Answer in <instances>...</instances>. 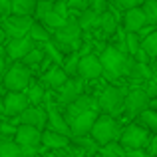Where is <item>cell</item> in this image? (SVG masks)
Listing matches in <instances>:
<instances>
[{"label":"cell","mask_w":157,"mask_h":157,"mask_svg":"<svg viewBox=\"0 0 157 157\" xmlns=\"http://www.w3.org/2000/svg\"><path fill=\"white\" fill-rule=\"evenodd\" d=\"M100 60L104 64V76L107 82H115L121 76H129L131 64H133V56L121 52L117 46H107L100 54Z\"/></svg>","instance_id":"obj_1"},{"label":"cell","mask_w":157,"mask_h":157,"mask_svg":"<svg viewBox=\"0 0 157 157\" xmlns=\"http://www.w3.org/2000/svg\"><path fill=\"white\" fill-rule=\"evenodd\" d=\"M90 135H92L100 145H107V143L117 141V139L121 137V127H119L117 119H115L113 115L104 113V115H100V117L96 119Z\"/></svg>","instance_id":"obj_2"},{"label":"cell","mask_w":157,"mask_h":157,"mask_svg":"<svg viewBox=\"0 0 157 157\" xmlns=\"http://www.w3.org/2000/svg\"><path fill=\"white\" fill-rule=\"evenodd\" d=\"M82 32H84V28L80 26L78 18H70L66 26L58 28V30L54 32V40H56V42L60 44L62 48H64V52H66V50L74 52V50H80Z\"/></svg>","instance_id":"obj_3"},{"label":"cell","mask_w":157,"mask_h":157,"mask_svg":"<svg viewBox=\"0 0 157 157\" xmlns=\"http://www.w3.org/2000/svg\"><path fill=\"white\" fill-rule=\"evenodd\" d=\"M4 88L8 92H26L28 86L32 84V72L26 64H20L16 62L14 66H10L4 76Z\"/></svg>","instance_id":"obj_4"},{"label":"cell","mask_w":157,"mask_h":157,"mask_svg":"<svg viewBox=\"0 0 157 157\" xmlns=\"http://www.w3.org/2000/svg\"><path fill=\"white\" fill-rule=\"evenodd\" d=\"M125 98L127 92L125 88H117V86H107L104 92L100 94V107L109 115H119L125 109Z\"/></svg>","instance_id":"obj_5"},{"label":"cell","mask_w":157,"mask_h":157,"mask_svg":"<svg viewBox=\"0 0 157 157\" xmlns=\"http://www.w3.org/2000/svg\"><path fill=\"white\" fill-rule=\"evenodd\" d=\"M151 137H149V129L143 125H127L125 129L121 131V137H119V143H121L125 149H143L145 145H149Z\"/></svg>","instance_id":"obj_6"},{"label":"cell","mask_w":157,"mask_h":157,"mask_svg":"<svg viewBox=\"0 0 157 157\" xmlns=\"http://www.w3.org/2000/svg\"><path fill=\"white\" fill-rule=\"evenodd\" d=\"M98 111L100 109H88V111H82V113H78V115L68 119L70 127H72V137H84V135L92 133L94 123L100 117Z\"/></svg>","instance_id":"obj_7"},{"label":"cell","mask_w":157,"mask_h":157,"mask_svg":"<svg viewBox=\"0 0 157 157\" xmlns=\"http://www.w3.org/2000/svg\"><path fill=\"white\" fill-rule=\"evenodd\" d=\"M32 24H34V18L32 16H16V14H10L8 18H4L2 22V28L6 32V36L10 38H22L30 32Z\"/></svg>","instance_id":"obj_8"},{"label":"cell","mask_w":157,"mask_h":157,"mask_svg":"<svg viewBox=\"0 0 157 157\" xmlns=\"http://www.w3.org/2000/svg\"><path fill=\"white\" fill-rule=\"evenodd\" d=\"M30 107V100H28L26 92H8L4 96L2 101V109L6 115H12V117H18L20 113Z\"/></svg>","instance_id":"obj_9"},{"label":"cell","mask_w":157,"mask_h":157,"mask_svg":"<svg viewBox=\"0 0 157 157\" xmlns=\"http://www.w3.org/2000/svg\"><path fill=\"white\" fill-rule=\"evenodd\" d=\"M84 96V78H70L60 90H58V101L62 105H70Z\"/></svg>","instance_id":"obj_10"},{"label":"cell","mask_w":157,"mask_h":157,"mask_svg":"<svg viewBox=\"0 0 157 157\" xmlns=\"http://www.w3.org/2000/svg\"><path fill=\"white\" fill-rule=\"evenodd\" d=\"M46 111H48V129L52 131H58V133H66L72 137V127H70L68 119L64 117V115L60 113V109H58V105L50 101V98L46 96Z\"/></svg>","instance_id":"obj_11"},{"label":"cell","mask_w":157,"mask_h":157,"mask_svg":"<svg viewBox=\"0 0 157 157\" xmlns=\"http://www.w3.org/2000/svg\"><path fill=\"white\" fill-rule=\"evenodd\" d=\"M34 48H36V40L26 34V36H22V38H12L10 42H8V46H6V52H8V56H10L12 60L22 62Z\"/></svg>","instance_id":"obj_12"},{"label":"cell","mask_w":157,"mask_h":157,"mask_svg":"<svg viewBox=\"0 0 157 157\" xmlns=\"http://www.w3.org/2000/svg\"><path fill=\"white\" fill-rule=\"evenodd\" d=\"M42 135H44V131L40 129V127L22 123V125H18V131H16L14 139H16V143L22 145V147H40Z\"/></svg>","instance_id":"obj_13"},{"label":"cell","mask_w":157,"mask_h":157,"mask_svg":"<svg viewBox=\"0 0 157 157\" xmlns=\"http://www.w3.org/2000/svg\"><path fill=\"white\" fill-rule=\"evenodd\" d=\"M149 107V96L145 94V90L141 88H135L127 92L125 98V111L129 115H139Z\"/></svg>","instance_id":"obj_14"},{"label":"cell","mask_w":157,"mask_h":157,"mask_svg":"<svg viewBox=\"0 0 157 157\" xmlns=\"http://www.w3.org/2000/svg\"><path fill=\"white\" fill-rule=\"evenodd\" d=\"M80 74L84 80H98L100 76H104V64H101L100 56L96 54H88V56H82L80 60Z\"/></svg>","instance_id":"obj_15"},{"label":"cell","mask_w":157,"mask_h":157,"mask_svg":"<svg viewBox=\"0 0 157 157\" xmlns=\"http://www.w3.org/2000/svg\"><path fill=\"white\" fill-rule=\"evenodd\" d=\"M14 123H18V125L26 123V125H36V127H40V129H44V127L48 125V111L42 109L40 105H30L24 113H20L18 117H16Z\"/></svg>","instance_id":"obj_16"},{"label":"cell","mask_w":157,"mask_h":157,"mask_svg":"<svg viewBox=\"0 0 157 157\" xmlns=\"http://www.w3.org/2000/svg\"><path fill=\"white\" fill-rule=\"evenodd\" d=\"M147 24H149V20H147L141 6L125 10V16H123V28H125V32H141Z\"/></svg>","instance_id":"obj_17"},{"label":"cell","mask_w":157,"mask_h":157,"mask_svg":"<svg viewBox=\"0 0 157 157\" xmlns=\"http://www.w3.org/2000/svg\"><path fill=\"white\" fill-rule=\"evenodd\" d=\"M68 80H70V76L66 74V70L62 68L60 64L50 66V70H48V72L44 74V78H42L44 84L50 86V88H56V90H60V88H62V86H64Z\"/></svg>","instance_id":"obj_18"},{"label":"cell","mask_w":157,"mask_h":157,"mask_svg":"<svg viewBox=\"0 0 157 157\" xmlns=\"http://www.w3.org/2000/svg\"><path fill=\"white\" fill-rule=\"evenodd\" d=\"M42 145L50 147V149H64L70 145V135L66 133H58V131L46 129L42 135Z\"/></svg>","instance_id":"obj_19"},{"label":"cell","mask_w":157,"mask_h":157,"mask_svg":"<svg viewBox=\"0 0 157 157\" xmlns=\"http://www.w3.org/2000/svg\"><path fill=\"white\" fill-rule=\"evenodd\" d=\"M38 0H12V14L16 16H34Z\"/></svg>","instance_id":"obj_20"},{"label":"cell","mask_w":157,"mask_h":157,"mask_svg":"<svg viewBox=\"0 0 157 157\" xmlns=\"http://www.w3.org/2000/svg\"><path fill=\"white\" fill-rule=\"evenodd\" d=\"M129 78H133V80H151L153 78V68H151L149 64H143V62H137L133 58V64H131V72H129Z\"/></svg>","instance_id":"obj_21"},{"label":"cell","mask_w":157,"mask_h":157,"mask_svg":"<svg viewBox=\"0 0 157 157\" xmlns=\"http://www.w3.org/2000/svg\"><path fill=\"white\" fill-rule=\"evenodd\" d=\"M100 28H101V32H104L105 36H113L115 32H117V16H115L113 12H109V10L101 12Z\"/></svg>","instance_id":"obj_22"},{"label":"cell","mask_w":157,"mask_h":157,"mask_svg":"<svg viewBox=\"0 0 157 157\" xmlns=\"http://www.w3.org/2000/svg\"><path fill=\"white\" fill-rule=\"evenodd\" d=\"M100 16L101 14L98 10L88 8V10L78 14V22H80V26L84 28V30H90V28H94V26H100Z\"/></svg>","instance_id":"obj_23"},{"label":"cell","mask_w":157,"mask_h":157,"mask_svg":"<svg viewBox=\"0 0 157 157\" xmlns=\"http://www.w3.org/2000/svg\"><path fill=\"white\" fill-rule=\"evenodd\" d=\"M26 96L30 100V105H40L44 100H46V92H44V86L38 84V82H32L26 90Z\"/></svg>","instance_id":"obj_24"},{"label":"cell","mask_w":157,"mask_h":157,"mask_svg":"<svg viewBox=\"0 0 157 157\" xmlns=\"http://www.w3.org/2000/svg\"><path fill=\"white\" fill-rule=\"evenodd\" d=\"M0 157H24L22 145H18L16 139L0 141Z\"/></svg>","instance_id":"obj_25"},{"label":"cell","mask_w":157,"mask_h":157,"mask_svg":"<svg viewBox=\"0 0 157 157\" xmlns=\"http://www.w3.org/2000/svg\"><path fill=\"white\" fill-rule=\"evenodd\" d=\"M80 60H82V54H80V50H74L72 54H70V58L64 62V66L62 68L66 70V74H68L70 78H76V76H80Z\"/></svg>","instance_id":"obj_26"},{"label":"cell","mask_w":157,"mask_h":157,"mask_svg":"<svg viewBox=\"0 0 157 157\" xmlns=\"http://www.w3.org/2000/svg\"><path fill=\"white\" fill-rule=\"evenodd\" d=\"M28 36H30V38H34L36 42H42V44H44V42H50V40H52L50 32H48V26H44L42 22H34V24H32Z\"/></svg>","instance_id":"obj_27"},{"label":"cell","mask_w":157,"mask_h":157,"mask_svg":"<svg viewBox=\"0 0 157 157\" xmlns=\"http://www.w3.org/2000/svg\"><path fill=\"white\" fill-rule=\"evenodd\" d=\"M139 123H141L143 127H147L149 131H155L157 133V111L151 109V107H147L143 113H139Z\"/></svg>","instance_id":"obj_28"},{"label":"cell","mask_w":157,"mask_h":157,"mask_svg":"<svg viewBox=\"0 0 157 157\" xmlns=\"http://www.w3.org/2000/svg\"><path fill=\"white\" fill-rule=\"evenodd\" d=\"M44 58H46V50H44V46L42 48H34V50L22 60V64H26L28 68H38V66L44 62Z\"/></svg>","instance_id":"obj_29"},{"label":"cell","mask_w":157,"mask_h":157,"mask_svg":"<svg viewBox=\"0 0 157 157\" xmlns=\"http://www.w3.org/2000/svg\"><path fill=\"white\" fill-rule=\"evenodd\" d=\"M100 155L101 157H125V147L117 141H111L107 145H101Z\"/></svg>","instance_id":"obj_30"},{"label":"cell","mask_w":157,"mask_h":157,"mask_svg":"<svg viewBox=\"0 0 157 157\" xmlns=\"http://www.w3.org/2000/svg\"><path fill=\"white\" fill-rule=\"evenodd\" d=\"M141 48V38L137 36V32H125V52L129 56H135Z\"/></svg>","instance_id":"obj_31"},{"label":"cell","mask_w":157,"mask_h":157,"mask_svg":"<svg viewBox=\"0 0 157 157\" xmlns=\"http://www.w3.org/2000/svg\"><path fill=\"white\" fill-rule=\"evenodd\" d=\"M74 141H76V145L80 147V149H84L86 153H90V155H94L98 151V145H100V143L96 141V139L92 137V135H90V137H74Z\"/></svg>","instance_id":"obj_32"},{"label":"cell","mask_w":157,"mask_h":157,"mask_svg":"<svg viewBox=\"0 0 157 157\" xmlns=\"http://www.w3.org/2000/svg\"><path fill=\"white\" fill-rule=\"evenodd\" d=\"M42 24H44V26H48V28H54V30H58V28H62V26H66V24H68V18H62L60 14H56V12L52 10L50 14L44 16Z\"/></svg>","instance_id":"obj_33"},{"label":"cell","mask_w":157,"mask_h":157,"mask_svg":"<svg viewBox=\"0 0 157 157\" xmlns=\"http://www.w3.org/2000/svg\"><path fill=\"white\" fill-rule=\"evenodd\" d=\"M141 46L145 48V52L155 60V58H157V30L151 32V34H147L145 38L141 40Z\"/></svg>","instance_id":"obj_34"},{"label":"cell","mask_w":157,"mask_h":157,"mask_svg":"<svg viewBox=\"0 0 157 157\" xmlns=\"http://www.w3.org/2000/svg\"><path fill=\"white\" fill-rule=\"evenodd\" d=\"M44 50H46V56L48 58H52L56 64H60V66H64V62H66V58H64V54H62L60 50H58V46L52 42H44Z\"/></svg>","instance_id":"obj_35"},{"label":"cell","mask_w":157,"mask_h":157,"mask_svg":"<svg viewBox=\"0 0 157 157\" xmlns=\"http://www.w3.org/2000/svg\"><path fill=\"white\" fill-rule=\"evenodd\" d=\"M54 4H56V2H52V0H38V6H36V14L34 16L42 22L44 16L50 14V12L54 10Z\"/></svg>","instance_id":"obj_36"},{"label":"cell","mask_w":157,"mask_h":157,"mask_svg":"<svg viewBox=\"0 0 157 157\" xmlns=\"http://www.w3.org/2000/svg\"><path fill=\"white\" fill-rule=\"evenodd\" d=\"M54 12L56 14H60L62 18H70V4H68V0H58L56 4H54Z\"/></svg>","instance_id":"obj_37"},{"label":"cell","mask_w":157,"mask_h":157,"mask_svg":"<svg viewBox=\"0 0 157 157\" xmlns=\"http://www.w3.org/2000/svg\"><path fill=\"white\" fill-rule=\"evenodd\" d=\"M143 2H145V0H115V4H117L121 10H131V8L143 6Z\"/></svg>","instance_id":"obj_38"},{"label":"cell","mask_w":157,"mask_h":157,"mask_svg":"<svg viewBox=\"0 0 157 157\" xmlns=\"http://www.w3.org/2000/svg\"><path fill=\"white\" fill-rule=\"evenodd\" d=\"M145 94L149 96V100H153V98H157V76H153L151 80L145 82Z\"/></svg>","instance_id":"obj_39"},{"label":"cell","mask_w":157,"mask_h":157,"mask_svg":"<svg viewBox=\"0 0 157 157\" xmlns=\"http://www.w3.org/2000/svg\"><path fill=\"white\" fill-rule=\"evenodd\" d=\"M84 153L86 151L84 149H68V147H64V149H58V153H56V157H84Z\"/></svg>","instance_id":"obj_40"},{"label":"cell","mask_w":157,"mask_h":157,"mask_svg":"<svg viewBox=\"0 0 157 157\" xmlns=\"http://www.w3.org/2000/svg\"><path fill=\"white\" fill-rule=\"evenodd\" d=\"M68 4H70V8H74V10H78V12H84V10H88V0H68Z\"/></svg>","instance_id":"obj_41"},{"label":"cell","mask_w":157,"mask_h":157,"mask_svg":"<svg viewBox=\"0 0 157 157\" xmlns=\"http://www.w3.org/2000/svg\"><path fill=\"white\" fill-rule=\"evenodd\" d=\"M125 157H151L149 151L143 149H125Z\"/></svg>","instance_id":"obj_42"},{"label":"cell","mask_w":157,"mask_h":157,"mask_svg":"<svg viewBox=\"0 0 157 157\" xmlns=\"http://www.w3.org/2000/svg\"><path fill=\"white\" fill-rule=\"evenodd\" d=\"M133 58H135V60H137V62H143V64H149V58H151V56H149V54L145 52V48L141 46V48H139V52L135 54Z\"/></svg>","instance_id":"obj_43"},{"label":"cell","mask_w":157,"mask_h":157,"mask_svg":"<svg viewBox=\"0 0 157 157\" xmlns=\"http://www.w3.org/2000/svg\"><path fill=\"white\" fill-rule=\"evenodd\" d=\"M147 151H149V155L151 157H157V133L151 137V141H149V145H147Z\"/></svg>","instance_id":"obj_44"},{"label":"cell","mask_w":157,"mask_h":157,"mask_svg":"<svg viewBox=\"0 0 157 157\" xmlns=\"http://www.w3.org/2000/svg\"><path fill=\"white\" fill-rule=\"evenodd\" d=\"M90 4L94 6V10H98V12H105V4H107V0H90Z\"/></svg>","instance_id":"obj_45"},{"label":"cell","mask_w":157,"mask_h":157,"mask_svg":"<svg viewBox=\"0 0 157 157\" xmlns=\"http://www.w3.org/2000/svg\"><path fill=\"white\" fill-rule=\"evenodd\" d=\"M8 68H6V62H4V58L0 56V82H4V76H6Z\"/></svg>","instance_id":"obj_46"},{"label":"cell","mask_w":157,"mask_h":157,"mask_svg":"<svg viewBox=\"0 0 157 157\" xmlns=\"http://www.w3.org/2000/svg\"><path fill=\"white\" fill-rule=\"evenodd\" d=\"M149 107L157 111V98H153V100H149Z\"/></svg>","instance_id":"obj_47"},{"label":"cell","mask_w":157,"mask_h":157,"mask_svg":"<svg viewBox=\"0 0 157 157\" xmlns=\"http://www.w3.org/2000/svg\"><path fill=\"white\" fill-rule=\"evenodd\" d=\"M4 38H6V32H4V28H0V44L4 42Z\"/></svg>","instance_id":"obj_48"},{"label":"cell","mask_w":157,"mask_h":157,"mask_svg":"<svg viewBox=\"0 0 157 157\" xmlns=\"http://www.w3.org/2000/svg\"><path fill=\"white\" fill-rule=\"evenodd\" d=\"M151 68H153V76H157V58L153 60V64H151Z\"/></svg>","instance_id":"obj_49"},{"label":"cell","mask_w":157,"mask_h":157,"mask_svg":"<svg viewBox=\"0 0 157 157\" xmlns=\"http://www.w3.org/2000/svg\"><path fill=\"white\" fill-rule=\"evenodd\" d=\"M52 2H58V0H52Z\"/></svg>","instance_id":"obj_50"},{"label":"cell","mask_w":157,"mask_h":157,"mask_svg":"<svg viewBox=\"0 0 157 157\" xmlns=\"http://www.w3.org/2000/svg\"><path fill=\"white\" fill-rule=\"evenodd\" d=\"M0 94H2V90H0Z\"/></svg>","instance_id":"obj_51"}]
</instances>
